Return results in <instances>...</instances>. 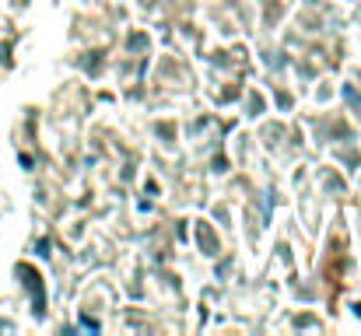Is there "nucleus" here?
I'll return each instance as SVG.
<instances>
[{"mask_svg": "<svg viewBox=\"0 0 361 336\" xmlns=\"http://www.w3.org/2000/svg\"><path fill=\"white\" fill-rule=\"evenodd\" d=\"M18 277H25L28 291L35 295V315H42V284H39V273L32 266H18Z\"/></svg>", "mask_w": 361, "mask_h": 336, "instance_id": "1", "label": "nucleus"}]
</instances>
